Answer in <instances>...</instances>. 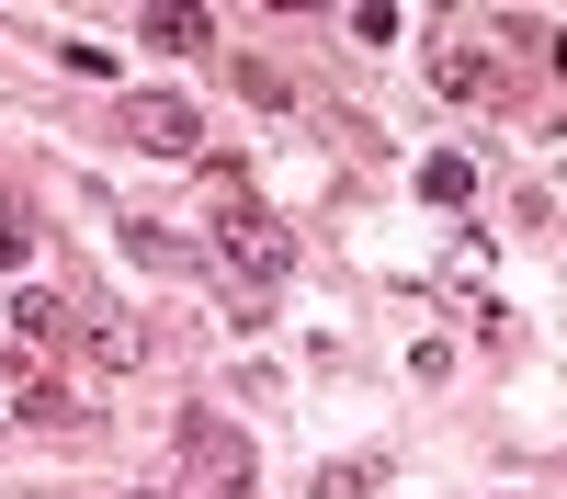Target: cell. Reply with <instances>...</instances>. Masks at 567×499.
<instances>
[{"label": "cell", "mask_w": 567, "mask_h": 499, "mask_svg": "<svg viewBox=\"0 0 567 499\" xmlns=\"http://www.w3.org/2000/svg\"><path fill=\"white\" fill-rule=\"evenodd\" d=\"M216 261L239 272V295L261 306L284 272H296V227H284V216H261V205L239 194V205H216Z\"/></svg>", "instance_id": "obj_1"}, {"label": "cell", "mask_w": 567, "mask_h": 499, "mask_svg": "<svg viewBox=\"0 0 567 499\" xmlns=\"http://www.w3.org/2000/svg\"><path fill=\"white\" fill-rule=\"evenodd\" d=\"M182 488L194 499H250V443L216 408H182Z\"/></svg>", "instance_id": "obj_2"}, {"label": "cell", "mask_w": 567, "mask_h": 499, "mask_svg": "<svg viewBox=\"0 0 567 499\" xmlns=\"http://www.w3.org/2000/svg\"><path fill=\"white\" fill-rule=\"evenodd\" d=\"M0 408H12V420H45V432H91V397H69V375L34 363V352L0 375Z\"/></svg>", "instance_id": "obj_3"}, {"label": "cell", "mask_w": 567, "mask_h": 499, "mask_svg": "<svg viewBox=\"0 0 567 499\" xmlns=\"http://www.w3.org/2000/svg\"><path fill=\"white\" fill-rule=\"evenodd\" d=\"M69 341H80L91 363H114V375H136V363H148V330H136L114 295H91V284L69 295Z\"/></svg>", "instance_id": "obj_4"}, {"label": "cell", "mask_w": 567, "mask_h": 499, "mask_svg": "<svg viewBox=\"0 0 567 499\" xmlns=\"http://www.w3.org/2000/svg\"><path fill=\"white\" fill-rule=\"evenodd\" d=\"M125 136H136L148 159H194V148H205L194 103H171V91H136V103H125Z\"/></svg>", "instance_id": "obj_5"}, {"label": "cell", "mask_w": 567, "mask_h": 499, "mask_svg": "<svg viewBox=\"0 0 567 499\" xmlns=\"http://www.w3.org/2000/svg\"><path fill=\"white\" fill-rule=\"evenodd\" d=\"M136 34L171 45V58H205V45H216V12H194V0H148V12H136Z\"/></svg>", "instance_id": "obj_6"}, {"label": "cell", "mask_w": 567, "mask_h": 499, "mask_svg": "<svg viewBox=\"0 0 567 499\" xmlns=\"http://www.w3.org/2000/svg\"><path fill=\"white\" fill-rule=\"evenodd\" d=\"M432 80L454 91V103H488V91H499V80H488V58H477V45H432Z\"/></svg>", "instance_id": "obj_7"}, {"label": "cell", "mask_w": 567, "mask_h": 499, "mask_svg": "<svg viewBox=\"0 0 567 499\" xmlns=\"http://www.w3.org/2000/svg\"><path fill=\"white\" fill-rule=\"evenodd\" d=\"M12 330H23L34 352H58V341H69V295H23V306H12Z\"/></svg>", "instance_id": "obj_8"}, {"label": "cell", "mask_w": 567, "mask_h": 499, "mask_svg": "<svg viewBox=\"0 0 567 499\" xmlns=\"http://www.w3.org/2000/svg\"><path fill=\"white\" fill-rule=\"evenodd\" d=\"M420 194H432V205H465V194H477V170H465L454 148H432V159H420Z\"/></svg>", "instance_id": "obj_9"}, {"label": "cell", "mask_w": 567, "mask_h": 499, "mask_svg": "<svg viewBox=\"0 0 567 499\" xmlns=\"http://www.w3.org/2000/svg\"><path fill=\"white\" fill-rule=\"evenodd\" d=\"M341 34H352V45H398V34H409V23H398V12H386V0H363V12H352V23H341Z\"/></svg>", "instance_id": "obj_10"}, {"label": "cell", "mask_w": 567, "mask_h": 499, "mask_svg": "<svg viewBox=\"0 0 567 499\" xmlns=\"http://www.w3.org/2000/svg\"><path fill=\"white\" fill-rule=\"evenodd\" d=\"M0 261H34V216H23L12 194H0Z\"/></svg>", "instance_id": "obj_11"}, {"label": "cell", "mask_w": 567, "mask_h": 499, "mask_svg": "<svg viewBox=\"0 0 567 499\" xmlns=\"http://www.w3.org/2000/svg\"><path fill=\"white\" fill-rule=\"evenodd\" d=\"M239 103H261V114H272V103H284V69H261V58H239Z\"/></svg>", "instance_id": "obj_12"}, {"label": "cell", "mask_w": 567, "mask_h": 499, "mask_svg": "<svg viewBox=\"0 0 567 499\" xmlns=\"http://www.w3.org/2000/svg\"><path fill=\"white\" fill-rule=\"evenodd\" d=\"M136 499H171V488H136Z\"/></svg>", "instance_id": "obj_13"}]
</instances>
